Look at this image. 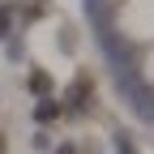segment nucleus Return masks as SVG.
Listing matches in <instances>:
<instances>
[{
	"label": "nucleus",
	"mask_w": 154,
	"mask_h": 154,
	"mask_svg": "<svg viewBox=\"0 0 154 154\" xmlns=\"http://www.w3.org/2000/svg\"><path fill=\"white\" fill-rule=\"evenodd\" d=\"M60 111H64V107L56 103V99H43V103H38V111H34V116H38V120L47 124V120H56V116H60Z\"/></svg>",
	"instance_id": "f03ea898"
},
{
	"label": "nucleus",
	"mask_w": 154,
	"mask_h": 154,
	"mask_svg": "<svg viewBox=\"0 0 154 154\" xmlns=\"http://www.w3.org/2000/svg\"><path fill=\"white\" fill-rule=\"evenodd\" d=\"M116 150H120V154H137V146L128 141V133H116Z\"/></svg>",
	"instance_id": "20e7f679"
},
{
	"label": "nucleus",
	"mask_w": 154,
	"mask_h": 154,
	"mask_svg": "<svg viewBox=\"0 0 154 154\" xmlns=\"http://www.w3.org/2000/svg\"><path fill=\"white\" fill-rule=\"evenodd\" d=\"M26 86H30V90H34V94H43V99H47V94H51V77H47V73H43V69H34V73H30V77H26Z\"/></svg>",
	"instance_id": "f257e3e1"
},
{
	"label": "nucleus",
	"mask_w": 154,
	"mask_h": 154,
	"mask_svg": "<svg viewBox=\"0 0 154 154\" xmlns=\"http://www.w3.org/2000/svg\"><path fill=\"white\" fill-rule=\"evenodd\" d=\"M56 154H77V150H73V146H60V150H56Z\"/></svg>",
	"instance_id": "39448f33"
},
{
	"label": "nucleus",
	"mask_w": 154,
	"mask_h": 154,
	"mask_svg": "<svg viewBox=\"0 0 154 154\" xmlns=\"http://www.w3.org/2000/svg\"><path fill=\"white\" fill-rule=\"evenodd\" d=\"M13 30V9H0V38H9Z\"/></svg>",
	"instance_id": "7ed1b4c3"
},
{
	"label": "nucleus",
	"mask_w": 154,
	"mask_h": 154,
	"mask_svg": "<svg viewBox=\"0 0 154 154\" xmlns=\"http://www.w3.org/2000/svg\"><path fill=\"white\" fill-rule=\"evenodd\" d=\"M0 150H5V137H0Z\"/></svg>",
	"instance_id": "423d86ee"
}]
</instances>
